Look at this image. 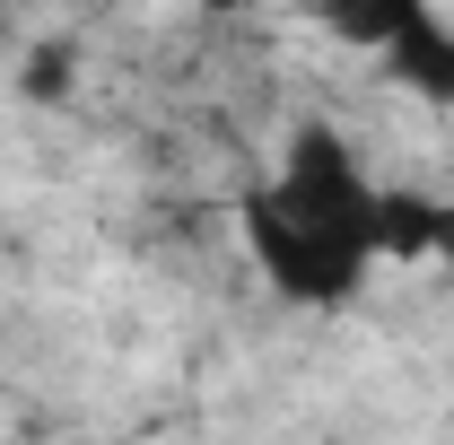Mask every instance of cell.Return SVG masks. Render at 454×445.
<instances>
[{"label":"cell","mask_w":454,"mask_h":445,"mask_svg":"<svg viewBox=\"0 0 454 445\" xmlns=\"http://www.w3.org/2000/svg\"><path fill=\"white\" fill-rule=\"evenodd\" d=\"M236 236H245L254 271L271 279V297H288V306H315V315L349 306V297L367 288V271H376V254H367L358 236H333V227L297 219L271 183H254V192L236 201Z\"/></svg>","instance_id":"1"},{"label":"cell","mask_w":454,"mask_h":445,"mask_svg":"<svg viewBox=\"0 0 454 445\" xmlns=\"http://www.w3.org/2000/svg\"><path fill=\"white\" fill-rule=\"evenodd\" d=\"M271 192H280L297 219L333 227V236H358V245L376 254V201H385V183H367V167L349 158V140H340L333 122H297V131H288Z\"/></svg>","instance_id":"2"},{"label":"cell","mask_w":454,"mask_h":445,"mask_svg":"<svg viewBox=\"0 0 454 445\" xmlns=\"http://www.w3.org/2000/svg\"><path fill=\"white\" fill-rule=\"evenodd\" d=\"M385 79L454 113V27L437 18V9H419V0H411V18L394 27V44H385Z\"/></svg>","instance_id":"3"},{"label":"cell","mask_w":454,"mask_h":445,"mask_svg":"<svg viewBox=\"0 0 454 445\" xmlns=\"http://www.w3.org/2000/svg\"><path fill=\"white\" fill-rule=\"evenodd\" d=\"M376 262H454V201L385 192L376 201Z\"/></svg>","instance_id":"4"},{"label":"cell","mask_w":454,"mask_h":445,"mask_svg":"<svg viewBox=\"0 0 454 445\" xmlns=\"http://www.w3.org/2000/svg\"><path fill=\"white\" fill-rule=\"evenodd\" d=\"M411 18V0H367V9H333L324 27H333L340 44H367V53H385L394 44V27Z\"/></svg>","instance_id":"5"},{"label":"cell","mask_w":454,"mask_h":445,"mask_svg":"<svg viewBox=\"0 0 454 445\" xmlns=\"http://www.w3.org/2000/svg\"><path fill=\"white\" fill-rule=\"evenodd\" d=\"M61 88H70V53H61V44H44V53L27 61V97H44V105H53Z\"/></svg>","instance_id":"6"}]
</instances>
